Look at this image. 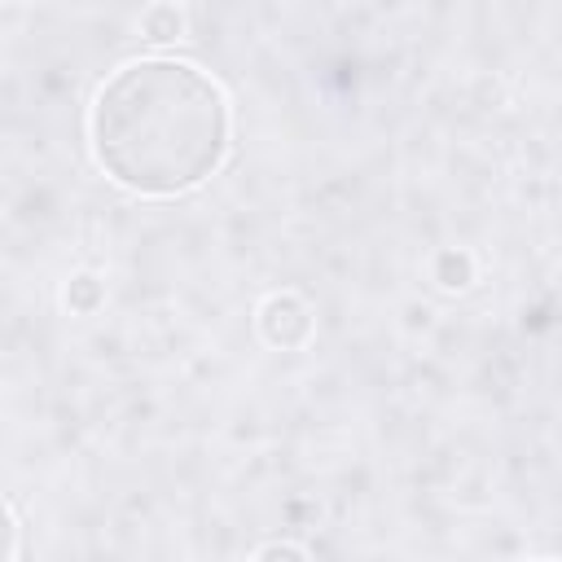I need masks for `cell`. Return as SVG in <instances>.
Masks as SVG:
<instances>
[{"label":"cell","mask_w":562,"mask_h":562,"mask_svg":"<svg viewBox=\"0 0 562 562\" xmlns=\"http://www.w3.org/2000/svg\"><path fill=\"white\" fill-rule=\"evenodd\" d=\"M536 562H558V558H536Z\"/></svg>","instance_id":"277c9868"},{"label":"cell","mask_w":562,"mask_h":562,"mask_svg":"<svg viewBox=\"0 0 562 562\" xmlns=\"http://www.w3.org/2000/svg\"><path fill=\"white\" fill-rule=\"evenodd\" d=\"M259 321H263L268 342H277V347H299V342L312 334V316H307V307H303L299 299H290V294L268 299Z\"/></svg>","instance_id":"7a4b0ae2"},{"label":"cell","mask_w":562,"mask_h":562,"mask_svg":"<svg viewBox=\"0 0 562 562\" xmlns=\"http://www.w3.org/2000/svg\"><path fill=\"white\" fill-rule=\"evenodd\" d=\"M255 562H307V558L294 544H268V549L255 553Z\"/></svg>","instance_id":"3957f363"},{"label":"cell","mask_w":562,"mask_h":562,"mask_svg":"<svg viewBox=\"0 0 562 562\" xmlns=\"http://www.w3.org/2000/svg\"><path fill=\"white\" fill-rule=\"evenodd\" d=\"M88 140L114 184L140 198H176L220 171L228 154V101L193 61L136 57L97 88Z\"/></svg>","instance_id":"6da1fadb"}]
</instances>
